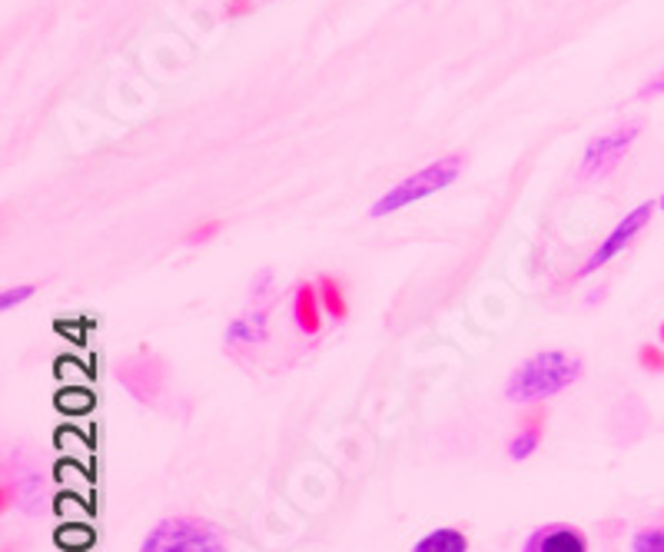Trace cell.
I'll return each instance as SVG.
<instances>
[{
  "instance_id": "ac0fdd59",
  "label": "cell",
  "mask_w": 664,
  "mask_h": 552,
  "mask_svg": "<svg viewBox=\"0 0 664 552\" xmlns=\"http://www.w3.org/2000/svg\"><path fill=\"white\" fill-rule=\"evenodd\" d=\"M662 343H664V323H662Z\"/></svg>"
},
{
  "instance_id": "5bb4252c",
  "label": "cell",
  "mask_w": 664,
  "mask_h": 552,
  "mask_svg": "<svg viewBox=\"0 0 664 552\" xmlns=\"http://www.w3.org/2000/svg\"><path fill=\"white\" fill-rule=\"evenodd\" d=\"M638 359H642V366H645V369H652V373H664V353L658 349V346H642Z\"/></svg>"
},
{
  "instance_id": "52a82bcc",
  "label": "cell",
  "mask_w": 664,
  "mask_h": 552,
  "mask_svg": "<svg viewBox=\"0 0 664 552\" xmlns=\"http://www.w3.org/2000/svg\"><path fill=\"white\" fill-rule=\"evenodd\" d=\"M293 316L296 326L306 336H316L323 329V299H319V283H299L296 299H293Z\"/></svg>"
},
{
  "instance_id": "d6986e66",
  "label": "cell",
  "mask_w": 664,
  "mask_h": 552,
  "mask_svg": "<svg viewBox=\"0 0 664 552\" xmlns=\"http://www.w3.org/2000/svg\"><path fill=\"white\" fill-rule=\"evenodd\" d=\"M662 210H664V194H662Z\"/></svg>"
},
{
  "instance_id": "30bf717a",
  "label": "cell",
  "mask_w": 664,
  "mask_h": 552,
  "mask_svg": "<svg viewBox=\"0 0 664 552\" xmlns=\"http://www.w3.org/2000/svg\"><path fill=\"white\" fill-rule=\"evenodd\" d=\"M266 339V313H252V316H239L229 323L226 329V343H262Z\"/></svg>"
},
{
  "instance_id": "7a4b0ae2",
  "label": "cell",
  "mask_w": 664,
  "mask_h": 552,
  "mask_svg": "<svg viewBox=\"0 0 664 552\" xmlns=\"http://www.w3.org/2000/svg\"><path fill=\"white\" fill-rule=\"evenodd\" d=\"M458 174H462V157H443V160H436V164L423 167L419 174L406 177L403 184L389 187V190L373 204L369 217L399 214V210H406V207H413V204H419V200H426V197L439 194V190H445V187H452V184L458 180Z\"/></svg>"
},
{
  "instance_id": "2e32d148",
  "label": "cell",
  "mask_w": 664,
  "mask_h": 552,
  "mask_svg": "<svg viewBox=\"0 0 664 552\" xmlns=\"http://www.w3.org/2000/svg\"><path fill=\"white\" fill-rule=\"evenodd\" d=\"M658 93H664V70L642 87V97H658Z\"/></svg>"
},
{
  "instance_id": "e0dca14e",
  "label": "cell",
  "mask_w": 664,
  "mask_h": 552,
  "mask_svg": "<svg viewBox=\"0 0 664 552\" xmlns=\"http://www.w3.org/2000/svg\"><path fill=\"white\" fill-rule=\"evenodd\" d=\"M246 7H249V3H246V0H239V3H232V7H229V13H242Z\"/></svg>"
},
{
  "instance_id": "8992f818",
  "label": "cell",
  "mask_w": 664,
  "mask_h": 552,
  "mask_svg": "<svg viewBox=\"0 0 664 552\" xmlns=\"http://www.w3.org/2000/svg\"><path fill=\"white\" fill-rule=\"evenodd\" d=\"M522 552H588V540L578 526L568 523H548L532 530Z\"/></svg>"
},
{
  "instance_id": "8fae6325",
  "label": "cell",
  "mask_w": 664,
  "mask_h": 552,
  "mask_svg": "<svg viewBox=\"0 0 664 552\" xmlns=\"http://www.w3.org/2000/svg\"><path fill=\"white\" fill-rule=\"evenodd\" d=\"M319 299H323V309L333 316V319H346L349 313V303H346V293H343V283L336 276H319Z\"/></svg>"
},
{
  "instance_id": "3957f363",
  "label": "cell",
  "mask_w": 664,
  "mask_h": 552,
  "mask_svg": "<svg viewBox=\"0 0 664 552\" xmlns=\"http://www.w3.org/2000/svg\"><path fill=\"white\" fill-rule=\"evenodd\" d=\"M140 552H226L220 530L197 516H170L157 523Z\"/></svg>"
},
{
  "instance_id": "9a60e30c",
  "label": "cell",
  "mask_w": 664,
  "mask_h": 552,
  "mask_svg": "<svg viewBox=\"0 0 664 552\" xmlns=\"http://www.w3.org/2000/svg\"><path fill=\"white\" fill-rule=\"evenodd\" d=\"M220 227H222L220 220H210V224L197 227V230H194V234H190L187 240H190V244H207L210 237H217V234H220Z\"/></svg>"
},
{
  "instance_id": "7c38bea8",
  "label": "cell",
  "mask_w": 664,
  "mask_h": 552,
  "mask_svg": "<svg viewBox=\"0 0 664 552\" xmlns=\"http://www.w3.org/2000/svg\"><path fill=\"white\" fill-rule=\"evenodd\" d=\"M632 552H664V516L645 523V526L632 536Z\"/></svg>"
},
{
  "instance_id": "5b68a950",
  "label": "cell",
  "mask_w": 664,
  "mask_h": 552,
  "mask_svg": "<svg viewBox=\"0 0 664 552\" xmlns=\"http://www.w3.org/2000/svg\"><path fill=\"white\" fill-rule=\"evenodd\" d=\"M638 137V124H628L608 137H595L588 147H585V157H582V177L592 180V177H605L608 170L618 167V160L625 157V150L635 144Z\"/></svg>"
},
{
  "instance_id": "6da1fadb",
  "label": "cell",
  "mask_w": 664,
  "mask_h": 552,
  "mask_svg": "<svg viewBox=\"0 0 664 552\" xmlns=\"http://www.w3.org/2000/svg\"><path fill=\"white\" fill-rule=\"evenodd\" d=\"M582 376V359L562 349H548V353H535L528 356L522 366H515V373L505 383V400L508 403H542L562 390H568L572 383H578Z\"/></svg>"
},
{
  "instance_id": "277c9868",
  "label": "cell",
  "mask_w": 664,
  "mask_h": 552,
  "mask_svg": "<svg viewBox=\"0 0 664 552\" xmlns=\"http://www.w3.org/2000/svg\"><path fill=\"white\" fill-rule=\"evenodd\" d=\"M652 214H655V204H638L632 214H625L622 217V224L598 244V250L588 257V264L582 267V276H588V274H595V270H602L605 264H612L645 227H648V220H652Z\"/></svg>"
},
{
  "instance_id": "9c48e42d",
  "label": "cell",
  "mask_w": 664,
  "mask_h": 552,
  "mask_svg": "<svg viewBox=\"0 0 664 552\" xmlns=\"http://www.w3.org/2000/svg\"><path fill=\"white\" fill-rule=\"evenodd\" d=\"M413 552H468V536L462 530H452V526H443V530H433L426 533Z\"/></svg>"
},
{
  "instance_id": "4fadbf2b",
  "label": "cell",
  "mask_w": 664,
  "mask_h": 552,
  "mask_svg": "<svg viewBox=\"0 0 664 552\" xmlns=\"http://www.w3.org/2000/svg\"><path fill=\"white\" fill-rule=\"evenodd\" d=\"M33 296V286L30 283H23V286H10V289H3V296H0V309L3 313H10L17 303H23V299H30Z\"/></svg>"
},
{
  "instance_id": "ba28073f",
  "label": "cell",
  "mask_w": 664,
  "mask_h": 552,
  "mask_svg": "<svg viewBox=\"0 0 664 552\" xmlns=\"http://www.w3.org/2000/svg\"><path fill=\"white\" fill-rule=\"evenodd\" d=\"M542 426H545V410H535V413L525 420V430L508 443V456H512V460H528V456L538 450V443H542V433H545Z\"/></svg>"
}]
</instances>
